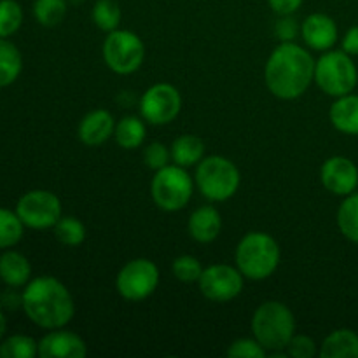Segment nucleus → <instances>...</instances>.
<instances>
[{"instance_id":"obj_36","label":"nucleus","mask_w":358,"mask_h":358,"mask_svg":"<svg viewBox=\"0 0 358 358\" xmlns=\"http://www.w3.org/2000/svg\"><path fill=\"white\" fill-rule=\"evenodd\" d=\"M268 2L273 13L278 16H287V14H294L296 10H299L304 0H268Z\"/></svg>"},{"instance_id":"obj_19","label":"nucleus","mask_w":358,"mask_h":358,"mask_svg":"<svg viewBox=\"0 0 358 358\" xmlns=\"http://www.w3.org/2000/svg\"><path fill=\"white\" fill-rule=\"evenodd\" d=\"M329 119L339 133L358 135V94L348 93L336 98L329 110Z\"/></svg>"},{"instance_id":"obj_17","label":"nucleus","mask_w":358,"mask_h":358,"mask_svg":"<svg viewBox=\"0 0 358 358\" xmlns=\"http://www.w3.org/2000/svg\"><path fill=\"white\" fill-rule=\"evenodd\" d=\"M220 231H222V217L215 206H199L189 217L187 233L198 243H212L219 238Z\"/></svg>"},{"instance_id":"obj_12","label":"nucleus","mask_w":358,"mask_h":358,"mask_svg":"<svg viewBox=\"0 0 358 358\" xmlns=\"http://www.w3.org/2000/svg\"><path fill=\"white\" fill-rule=\"evenodd\" d=\"M198 285L203 296L212 303H229L243 290L245 276L234 266L212 264L203 269Z\"/></svg>"},{"instance_id":"obj_20","label":"nucleus","mask_w":358,"mask_h":358,"mask_svg":"<svg viewBox=\"0 0 358 358\" xmlns=\"http://www.w3.org/2000/svg\"><path fill=\"white\" fill-rule=\"evenodd\" d=\"M322 358H358V334L352 329H338L324 339Z\"/></svg>"},{"instance_id":"obj_1","label":"nucleus","mask_w":358,"mask_h":358,"mask_svg":"<svg viewBox=\"0 0 358 358\" xmlns=\"http://www.w3.org/2000/svg\"><path fill=\"white\" fill-rule=\"evenodd\" d=\"M315 62L310 51L296 42H282L273 49L264 66V83L280 100H297L315 83Z\"/></svg>"},{"instance_id":"obj_31","label":"nucleus","mask_w":358,"mask_h":358,"mask_svg":"<svg viewBox=\"0 0 358 358\" xmlns=\"http://www.w3.org/2000/svg\"><path fill=\"white\" fill-rule=\"evenodd\" d=\"M203 266L194 255H178L171 264V273L175 278L182 283H194L198 282L203 273Z\"/></svg>"},{"instance_id":"obj_10","label":"nucleus","mask_w":358,"mask_h":358,"mask_svg":"<svg viewBox=\"0 0 358 358\" xmlns=\"http://www.w3.org/2000/svg\"><path fill=\"white\" fill-rule=\"evenodd\" d=\"M140 115L152 126L170 124L182 110L180 91L168 83H157L147 87L138 101Z\"/></svg>"},{"instance_id":"obj_4","label":"nucleus","mask_w":358,"mask_h":358,"mask_svg":"<svg viewBox=\"0 0 358 358\" xmlns=\"http://www.w3.org/2000/svg\"><path fill=\"white\" fill-rule=\"evenodd\" d=\"M252 334L266 352H283L296 334V317L287 304L266 301L252 317Z\"/></svg>"},{"instance_id":"obj_15","label":"nucleus","mask_w":358,"mask_h":358,"mask_svg":"<svg viewBox=\"0 0 358 358\" xmlns=\"http://www.w3.org/2000/svg\"><path fill=\"white\" fill-rule=\"evenodd\" d=\"M301 37L313 51H331L339 37L338 24L329 14L313 13L301 23Z\"/></svg>"},{"instance_id":"obj_16","label":"nucleus","mask_w":358,"mask_h":358,"mask_svg":"<svg viewBox=\"0 0 358 358\" xmlns=\"http://www.w3.org/2000/svg\"><path fill=\"white\" fill-rule=\"evenodd\" d=\"M115 121L114 115L105 108H96L91 110L80 119L79 128H77V136L80 142L87 147H96L107 142L110 136H114Z\"/></svg>"},{"instance_id":"obj_3","label":"nucleus","mask_w":358,"mask_h":358,"mask_svg":"<svg viewBox=\"0 0 358 358\" xmlns=\"http://www.w3.org/2000/svg\"><path fill=\"white\" fill-rule=\"evenodd\" d=\"M280 259L282 252L278 241L271 234L262 231H252L245 234L234 252L236 268L245 278L254 282H261L275 275L280 266Z\"/></svg>"},{"instance_id":"obj_38","label":"nucleus","mask_w":358,"mask_h":358,"mask_svg":"<svg viewBox=\"0 0 358 358\" xmlns=\"http://www.w3.org/2000/svg\"><path fill=\"white\" fill-rule=\"evenodd\" d=\"M6 331H7V320H6V315L2 313V310H0V341L3 339V336H6Z\"/></svg>"},{"instance_id":"obj_37","label":"nucleus","mask_w":358,"mask_h":358,"mask_svg":"<svg viewBox=\"0 0 358 358\" xmlns=\"http://www.w3.org/2000/svg\"><path fill=\"white\" fill-rule=\"evenodd\" d=\"M341 49L350 56H358V24L350 28L341 42Z\"/></svg>"},{"instance_id":"obj_21","label":"nucleus","mask_w":358,"mask_h":358,"mask_svg":"<svg viewBox=\"0 0 358 358\" xmlns=\"http://www.w3.org/2000/svg\"><path fill=\"white\" fill-rule=\"evenodd\" d=\"M171 161L182 168L196 166L205 157V142L196 135H180L170 147Z\"/></svg>"},{"instance_id":"obj_22","label":"nucleus","mask_w":358,"mask_h":358,"mask_svg":"<svg viewBox=\"0 0 358 358\" xmlns=\"http://www.w3.org/2000/svg\"><path fill=\"white\" fill-rule=\"evenodd\" d=\"M147 136V128L143 117L136 115H124L115 122L114 138L117 145L124 150L138 149Z\"/></svg>"},{"instance_id":"obj_30","label":"nucleus","mask_w":358,"mask_h":358,"mask_svg":"<svg viewBox=\"0 0 358 358\" xmlns=\"http://www.w3.org/2000/svg\"><path fill=\"white\" fill-rule=\"evenodd\" d=\"M23 23V9L16 0H0V37L16 34Z\"/></svg>"},{"instance_id":"obj_18","label":"nucleus","mask_w":358,"mask_h":358,"mask_svg":"<svg viewBox=\"0 0 358 358\" xmlns=\"http://www.w3.org/2000/svg\"><path fill=\"white\" fill-rule=\"evenodd\" d=\"M0 280L10 289L24 287L31 280L30 261L20 252L7 248L0 255Z\"/></svg>"},{"instance_id":"obj_26","label":"nucleus","mask_w":358,"mask_h":358,"mask_svg":"<svg viewBox=\"0 0 358 358\" xmlns=\"http://www.w3.org/2000/svg\"><path fill=\"white\" fill-rule=\"evenodd\" d=\"M91 20L100 30L114 31L117 30L122 20V10L115 0H96L91 10Z\"/></svg>"},{"instance_id":"obj_6","label":"nucleus","mask_w":358,"mask_h":358,"mask_svg":"<svg viewBox=\"0 0 358 358\" xmlns=\"http://www.w3.org/2000/svg\"><path fill=\"white\" fill-rule=\"evenodd\" d=\"M315 84L332 98L353 93L358 84V70L353 56L341 51H325L315 62Z\"/></svg>"},{"instance_id":"obj_23","label":"nucleus","mask_w":358,"mask_h":358,"mask_svg":"<svg viewBox=\"0 0 358 358\" xmlns=\"http://www.w3.org/2000/svg\"><path fill=\"white\" fill-rule=\"evenodd\" d=\"M23 70V56L20 49L7 38L0 37V87L16 83Z\"/></svg>"},{"instance_id":"obj_14","label":"nucleus","mask_w":358,"mask_h":358,"mask_svg":"<svg viewBox=\"0 0 358 358\" xmlns=\"http://www.w3.org/2000/svg\"><path fill=\"white\" fill-rule=\"evenodd\" d=\"M87 345L79 334L62 329H52L38 341L41 358H84Z\"/></svg>"},{"instance_id":"obj_33","label":"nucleus","mask_w":358,"mask_h":358,"mask_svg":"<svg viewBox=\"0 0 358 358\" xmlns=\"http://www.w3.org/2000/svg\"><path fill=\"white\" fill-rule=\"evenodd\" d=\"M171 161V152L164 143L152 142L143 149V163L149 170H161V168L168 166Z\"/></svg>"},{"instance_id":"obj_8","label":"nucleus","mask_w":358,"mask_h":358,"mask_svg":"<svg viewBox=\"0 0 358 358\" xmlns=\"http://www.w3.org/2000/svg\"><path fill=\"white\" fill-rule=\"evenodd\" d=\"M103 62L119 76H129L142 66L145 58V45L142 38L131 30L108 31L101 48Z\"/></svg>"},{"instance_id":"obj_5","label":"nucleus","mask_w":358,"mask_h":358,"mask_svg":"<svg viewBox=\"0 0 358 358\" xmlns=\"http://www.w3.org/2000/svg\"><path fill=\"white\" fill-rule=\"evenodd\" d=\"M241 175L236 164L224 156L203 157L196 164L194 184L210 201H227L240 189Z\"/></svg>"},{"instance_id":"obj_13","label":"nucleus","mask_w":358,"mask_h":358,"mask_svg":"<svg viewBox=\"0 0 358 358\" xmlns=\"http://www.w3.org/2000/svg\"><path fill=\"white\" fill-rule=\"evenodd\" d=\"M322 185L334 196H350L358 189V168L345 156H332L320 168Z\"/></svg>"},{"instance_id":"obj_25","label":"nucleus","mask_w":358,"mask_h":358,"mask_svg":"<svg viewBox=\"0 0 358 358\" xmlns=\"http://www.w3.org/2000/svg\"><path fill=\"white\" fill-rule=\"evenodd\" d=\"M55 238L65 247H79L86 240V226L73 215H62L52 227Z\"/></svg>"},{"instance_id":"obj_27","label":"nucleus","mask_w":358,"mask_h":358,"mask_svg":"<svg viewBox=\"0 0 358 358\" xmlns=\"http://www.w3.org/2000/svg\"><path fill=\"white\" fill-rule=\"evenodd\" d=\"M69 2L66 0H35L34 16L38 24L45 28H55L65 20Z\"/></svg>"},{"instance_id":"obj_2","label":"nucleus","mask_w":358,"mask_h":358,"mask_svg":"<svg viewBox=\"0 0 358 358\" xmlns=\"http://www.w3.org/2000/svg\"><path fill=\"white\" fill-rule=\"evenodd\" d=\"M21 308L37 327L52 331L72 322L76 303L70 290L55 276H37L24 285Z\"/></svg>"},{"instance_id":"obj_11","label":"nucleus","mask_w":358,"mask_h":358,"mask_svg":"<svg viewBox=\"0 0 358 358\" xmlns=\"http://www.w3.org/2000/svg\"><path fill=\"white\" fill-rule=\"evenodd\" d=\"M16 213L24 227L49 229V227H55V224L62 217V201L55 192L35 189L17 199Z\"/></svg>"},{"instance_id":"obj_35","label":"nucleus","mask_w":358,"mask_h":358,"mask_svg":"<svg viewBox=\"0 0 358 358\" xmlns=\"http://www.w3.org/2000/svg\"><path fill=\"white\" fill-rule=\"evenodd\" d=\"M275 34L282 42H296V38L301 35V24L297 23L294 14L280 16L275 24Z\"/></svg>"},{"instance_id":"obj_28","label":"nucleus","mask_w":358,"mask_h":358,"mask_svg":"<svg viewBox=\"0 0 358 358\" xmlns=\"http://www.w3.org/2000/svg\"><path fill=\"white\" fill-rule=\"evenodd\" d=\"M24 233V224L17 217L16 210L0 208V250L14 247L21 241Z\"/></svg>"},{"instance_id":"obj_29","label":"nucleus","mask_w":358,"mask_h":358,"mask_svg":"<svg viewBox=\"0 0 358 358\" xmlns=\"http://www.w3.org/2000/svg\"><path fill=\"white\" fill-rule=\"evenodd\" d=\"M38 357V343L24 334H14L0 341V358Z\"/></svg>"},{"instance_id":"obj_32","label":"nucleus","mask_w":358,"mask_h":358,"mask_svg":"<svg viewBox=\"0 0 358 358\" xmlns=\"http://www.w3.org/2000/svg\"><path fill=\"white\" fill-rule=\"evenodd\" d=\"M266 355L268 352L255 338L236 339L227 348V357L231 358H266Z\"/></svg>"},{"instance_id":"obj_7","label":"nucleus","mask_w":358,"mask_h":358,"mask_svg":"<svg viewBox=\"0 0 358 358\" xmlns=\"http://www.w3.org/2000/svg\"><path fill=\"white\" fill-rule=\"evenodd\" d=\"M194 185V178L189 175L187 168L173 163L156 171L150 182V196L163 212H178L189 205Z\"/></svg>"},{"instance_id":"obj_9","label":"nucleus","mask_w":358,"mask_h":358,"mask_svg":"<svg viewBox=\"0 0 358 358\" xmlns=\"http://www.w3.org/2000/svg\"><path fill=\"white\" fill-rule=\"evenodd\" d=\"M159 285V269L149 259H133L117 273L115 289L119 296L131 303H140L156 292Z\"/></svg>"},{"instance_id":"obj_24","label":"nucleus","mask_w":358,"mask_h":358,"mask_svg":"<svg viewBox=\"0 0 358 358\" xmlns=\"http://www.w3.org/2000/svg\"><path fill=\"white\" fill-rule=\"evenodd\" d=\"M338 227L343 236L358 243V192L345 196L338 208Z\"/></svg>"},{"instance_id":"obj_34","label":"nucleus","mask_w":358,"mask_h":358,"mask_svg":"<svg viewBox=\"0 0 358 358\" xmlns=\"http://www.w3.org/2000/svg\"><path fill=\"white\" fill-rule=\"evenodd\" d=\"M285 355L290 358H313L318 353L317 343L304 334H294L289 345L285 346Z\"/></svg>"}]
</instances>
